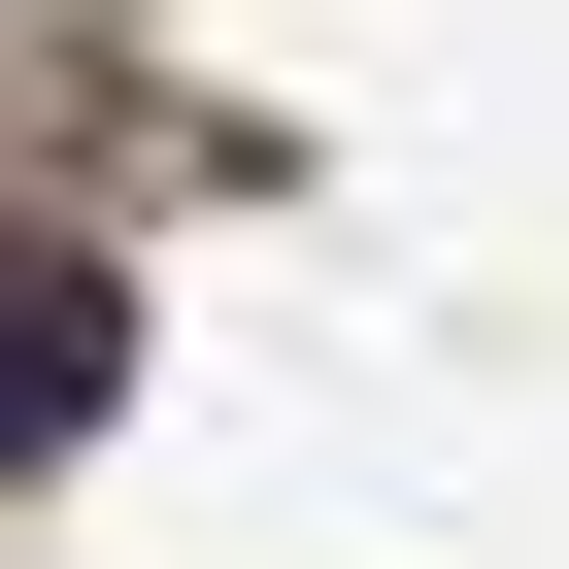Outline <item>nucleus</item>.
Returning <instances> with one entry per match:
<instances>
[{"instance_id":"obj_1","label":"nucleus","mask_w":569,"mask_h":569,"mask_svg":"<svg viewBox=\"0 0 569 569\" xmlns=\"http://www.w3.org/2000/svg\"><path fill=\"white\" fill-rule=\"evenodd\" d=\"M134 336H168V302H134L101 234H0V469H68V436L134 402Z\"/></svg>"}]
</instances>
